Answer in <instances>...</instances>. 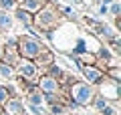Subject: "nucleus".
<instances>
[{
	"instance_id": "f257e3e1",
	"label": "nucleus",
	"mask_w": 121,
	"mask_h": 115,
	"mask_svg": "<svg viewBox=\"0 0 121 115\" xmlns=\"http://www.w3.org/2000/svg\"><path fill=\"white\" fill-rule=\"evenodd\" d=\"M59 20H60V14L56 10V4L52 2H47L40 10H36L32 14V28L40 30V32H51L59 26Z\"/></svg>"
},
{
	"instance_id": "f03ea898",
	"label": "nucleus",
	"mask_w": 121,
	"mask_h": 115,
	"mask_svg": "<svg viewBox=\"0 0 121 115\" xmlns=\"http://www.w3.org/2000/svg\"><path fill=\"white\" fill-rule=\"evenodd\" d=\"M65 91H67V97H69L71 101H75L79 107L89 105V103L93 101V97H95V85H89V83L83 81V79H75Z\"/></svg>"
},
{
	"instance_id": "7ed1b4c3",
	"label": "nucleus",
	"mask_w": 121,
	"mask_h": 115,
	"mask_svg": "<svg viewBox=\"0 0 121 115\" xmlns=\"http://www.w3.org/2000/svg\"><path fill=\"white\" fill-rule=\"evenodd\" d=\"M16 43H18V55H20V59H28V61H35L47 49L39 36H30V34L16 36Z\"/></svg>"
},
{
	"instance_id": "20e7f679",
	"label": "nucleus",
	"mask_w": 121,
	"mask_h": 115,
	"mask_svg": "<svg viewBox=\"0 0 121 115\" xmlns=\"http://www.w3.org/2000/svg\"><path fill=\"white\" fill-rule=\"evenodd\" d=\"M95 93H99L101 97H105L109 103H115L119 99V89H121V81H113L107 75H103L99 81L95 83Z\"/></svg>"
},
{
	"instance_id": "39448f33",
	"label": "nucleus",
	"mask_w": 121,
	"mask_h": 115,
	"mask_svg": "<svg viewBox=\"0 0 121 115\" xmlns=\"http://www.w3.org/2000/svg\"><path fill=\"white\" fill-rule=\"evenodd\" d=\"M14 75L24 79V81H30L36 85V79H39L40 71L39 67L35 65V61H28V59H18V63L14 65Z\"/></svg>"
},
{
	"instance_id": "423d86ee",
	"label": "nucleus",
	"mask_w": 121,
	"mask_h": 115,
	"mask_svg": "<svg viewBox=\"0 0 121 115\" xmlns=\"http://www.w3.org/2000/svg\"><path fill=\"white\" fill-rule=\"evenodd\" d=\"M18 59H20V55H18V43H16V36H12V38H8L4 43L2 51H0V61L14 67V65L18 63Z\"/></svg>"
},
{
	"instance_id": "0eeeda50",
	"label": "nucleus",
	"mask_w": 121,
	"mask_h": 115,
	"mask_svg": "<svg viewBox=\"0 0 121 115\" xmlns=\"http://www.w3.org/2000/svg\"><path fill=\"white\" fill-rule=\"evenodd\" d=\"M36 87H39L40 93H59L60 91V85L56 83V79L48 77L47 73H40L39 79H36Z\"/></svg>"
},
{
	"instance_id": "6e6552de",
	"label": "nucleus",
	"mask_w": 121,
	"mask_h": 115,
	"mask_svg": "<svg viewBox=\"0 0 121 115\" xmlns=\"http://www.w3.org/2000/svg\"><path fill=\"white\" fill-rule=\"evenodd\" d=\"M79 71H81V75H83V81H87L89 85H95L101 77L105 75V73L101 71L95 63H93V65H81V69H79Z\"/></svg>"
},
{
	"instance_id": "1a4fd4ad",
	"label": "nucleus",
	"mask_w": 121,
	"mask_h": 115,
	"mask_svg": "<svg viewBox=\"0 0 121 115\" xmlns=\"http://www.w3.org/2000/svg\"><path fill=\"white\" fill-rule=\"evenodd\" d=\"M2 111L8 113V115H26L24 103H22L18 97H8L4 101V105H2Z\"/></svg>"
},
{
	"instance_id": "9d476101",
	"label": "nucleus",
	"mask_w": 121,
	"mask_h": 115,
	"mask_svg": "<svg viewBox=\"0 0 121 115\" xmlns=\"http://www.w3.org/2000/svg\"><path fill=\"white\" fill-rule=\"evenodd\" d=\"M52 63H55V53H52L51 49H44V51L35 59V65L39 67L40 73H44V69H47L48 65H52Z\"/></svg>"
},
{
	"instance_id": "9b49d317",
	"label": "nucleus",
	"mask_w": 121,
	"mask_h": 115,
	"mask_svg": "<svg viewBox=\"0 0 121 115\" xmlns=\"http://www.w3.org/2000/svg\"><path fill=\"white\" fill-rule=\"evenodd\" d=\"M14 18H16L18 22H20L24 28H28V26H32V12H28V10H24V8H20V6H16L14 8V14H12Z\"/></svg>"
},
{
	"instance_id": "f8f14e48",
	"label": "nucleus",
	"mask_w": 121,
	"mask_h": 115,
	"mask_svg": "<svg viewBox=\"0 0 121 115\" xmlns=\"http://www.w3.org/2000/svg\"><path fill=\"white\" fill-rule=\"evenodd\" d=\"M48 0H18L16 4L20 6V8H24V10H28V12H32L35 14L36 10H40L44 4H47Z\"/></svg>"
},
{
	"instance_id": "ddd939ff",
	"label": "nucleus",
	"mask_w": 121,
	"mask_h": 115,
	"mask_svg": "<svg viewBox=\"0 0 121 115\" xmlns=\"http://www.w3.org/2000/svg\"><path fill=\"white\" fill-rule=\"evenodd\" d=\"M24 97H26V103H30V105H43L44 103V99H43V93L39 91V87H32V89H28L24 93Z\"/></svg>"
},
{
	"instance_id": "4468645a",
	"label": "nucleus",
	"mask_w": 121,
	"mask_h": 115,
	"mask_svg": "<svg viewBox=\"0 0 121 115\" xmlns=\"http://www.w3.org/2000/svg\"><path fill=\"white\" fill-rule=\"evenodd\" d=\"M12 26H14V16H12V12L0 8V30H12Z\"/></svg>"
},
{
	"instance_id": "2eb2a0df",
	"label": "nucleus",
	"mask_w": 121,
	"mask_h": 115,
	"mask_svg": "<svg viewBox=\"0 0 121 115\" xmlns=\"http://www.w3.org/2000/svg\"><path fill=\"white\" fill-rule=\"evenodd\" d=\"M56 10H59L63 16H67L69 20H79V14H77V10L75 8H71V6H65V4H56Z\"/></svg>"
},
{
	"instance_id": "dca6fc26",
	"label": "nucleus",
	"mask_w": 121,
	"mask_h": 115,
	"mask_svg": "<svg viewBox=\"0 0 121 115\" xmlns=\"http://www.w3.org/2000/svg\"><path fill=\"white\" fill-rule=\"evenodd\" d=\"M67 105L65 103H52V105H48V113L51 115H65L67 113Z\"/></svg>"
},
{
	"instance_id": "f3484780",
	"label": "nucleus",
	"mask_w": 121,
	"mask_h": 115,
	"mask_svg": "<svg viewBox=\"0 0 121 115\" xmlns=\"http://www.w3.org/2000/svg\"><path fill=\"white\" fill-rule=\"evenodd\" d=\"M105 75H107L109 79H113V81H121V67H119V65H115V67H107V69H105Z\"/></svg>"
},
{
	"instance_id": "a211bd4d",
	"label": "nucleus",
	"mask_w": 121,
	"mask_h": 115,
	"mask_svg": "<svg viewBox=\"0 0 121 115\" xmlns=\"http://www.w3.org/2000/svg\"><path fill=\"white\" fill-rule=\"evenodd\" d=\"M0 75L4 77V79H12V77H14V67L0 61Z\"/></svg>"
},
{
	"instance_id": "6ab92c4d",
	"label": "nucleus",
	"mask_w": 121,
	"mask_h": 115,
	"mask_svg": "<svg viewBox=\"0 0 121 115\" xmlns=\"http://www.w3.org/2000/svg\"><path fill=\"white\" fill-rule=\"evenodd\" d=\"M107 103H109V101H107V99H105V97H101L99 93H95V97H93V101H91V105L95 107L97 111H101V109H103L105 105H107Z\"/></svg>"
},
{
	"instance_id": "aec40b11",
	"label": "nucleus",
	"mask_w": 121,
	"mask_h": 115,
	"mask_svg": "<svg viewBox=\"0 0 121 115\" xmlns=\"http://www.w3.org/2000/svg\"><path fill=\"white\" fill-rule=\"evenodd\" d=\"M0 8L2 10H14L16 8V0H0Z\"/></svg>"
},
{
	"instance_id": "412c9836",
	"label": "nucleus",
	"mask_w": 121,
	"mask_h": 115,
	"mask_svg": "<svg viewBox=\"0 0 121 115\" xmlns=\"http://www.w3.org/2000/svg\"><path fill=\"white\" fill-rule=\"evenodd\" d=\"M99 115H117V111H115V107H113L111 103H107V105L99 111Z\"/></svg>"
},
{
	"instance_id": "4be33fe9",
	"label": "nucleus",
	"mask_w": 121,
	"mask_h": 115,
	"mask_svg": "<svg viewBox=\"0 0 121 115\" xmlns=\"http://www.w3.org/2000/svg\"><path fill=\"white\" fill-rule=\"evenodd\" d=\"M109 12H111L113 16H119V12H121V4H119V2H115V0H113L111 4H109Z\"/></svg>"
},
{
	"instance_id": "5701e85b",
	"label": "nucleus",
	"mask_w": 121,
	"mask_h": 115,
	"mask_svg": "<svg viewBox=\"0 0 121 115\" xmlns=\"http://www.w3.org/2000/svg\"><path fill=\"white\" fill-rule=\"evenodd\" d=\"M10 95H8V89H6V85H0V107L4 105V101L8 99Z\"/></svg>"
},
{
	"instance_id": "b1692460",
	"label": "nucleus",
	"mask_w": 121,
	"mask_h": 115,
	"mask_svg": "<svg viewBox=\"0 0 121 115\" xmlns=\"http://www.w3.org/2000/svg\"><path fill=\"white\" fill-rule=\"evenodd\" d=\"M28 109L32 111L35 115H44V109H43V105H30V103H28Z\"/></svg>"
},
{
	"instance_id": "393cba45",
	"label": "nucleus",
	"mask_w": 121,
	"mask_h": 115,
	"mask_svg": "<svg viewBox=\"0 0 121 115\" xmlns=\"http://www.w3.org/2000/svg\"><path fill=\"white\" fill-rule=\"evenodd\" d=\"M107 12H109V6H105V4H99V14H103V16H105Z\"/></svg>"
},
{
	"instance_id": "a878e982",
	"label": "nucleus",
	"mask_w": 121,
	"mask_h": 115,
	"mask_svg": "<svg viewBox=\"0 0 121 115\" xmlns=\"http://www.w3.org/2000/svg\"><path fill=\"white\" fill-rule=\"evenodd\" d=\"M91 2H93V4H99V2H101V0H91Z\"/></svg>"
},
{
	"instance_id": "bb28decb",
	"label": "nucleus",
	"mask_w": 121,
	"mask_h": 115,
	"mask_svg": "<svg viewBox=\"0 0 121 115\" xmlns=\"http://www.w3.org/2000/svg\"><path fill=\"white\" fill-rule=\"evenodd\" d=\"M0 115H8V113H4V111H0Z\"/></svg>"
}]
</instances>
